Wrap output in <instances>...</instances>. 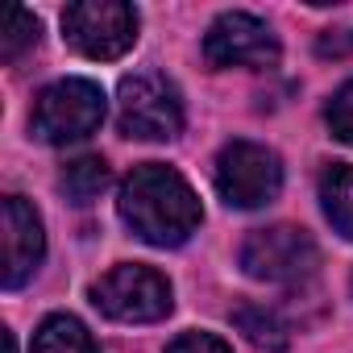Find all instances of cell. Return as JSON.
I'll use <instances>...</instances> for the list:
<instances>
[{"label": "cell", "mask_w": 353, "mask_h": 353, "mask_svg": "<svg viewBox=\"0 0 353 353\" xmlns=\"http://www.w3.org/2000/svg\"><path fill=\"white\" fill-rule=\"evenodd\" d=\"M117 212L145 245H162V250L183 245L204 221L192 183L162 162H141L125 174Z\"/></svg>", "instance_id": "obj_1"}, {"label": "cell", "mask_w": 353, "mask_h": 353, "mask_svg": "<svg viewBox=\"0 0 353 353\" xmlns=\"http://www.w3.org/2000/svg\"><path fill=\"white\" fill-rule=\"evenodd\" d=\"M117 125L133 141H170L183 129V100L166 75H125L117 92Z\"/></svg>", "instance_id": "obj_2"}, {"label": "cell", "mask_w": 353, "mask_h": 353, "mask_svg": "<svg viewBox=\"0 0 353 353\" xmlns=\"http://www.w3.org/2000/svg\"><path fill=\"white\" fill-rule=\"evenodd\" d=\"M100 121H104V92L92 79H59L42 88L30 112V129L46 145L83 141L100 129Z\"/></svg>", "instance_id": "obj_3"}, {"label": "cell", "mask_w": 353, "mask_h": 353, "mask_svg": "<svg viewBox=\"0 0 353 353\" xmlns=\"http://www.w3.org/2000/svg\"><path fill=\"white\" fill-rule=\"evenodd\" d=\"M92 303L117 324H154L174 307L166 274L141 262H121L100 283H92Z\"/></svg>", "instance_id": "obj_4"}, {"label": "cell", "mask_w": 353, "mask_h": 353, "mask_svg": "<svg viewBox=\"0 0 353 353\" xmlns=\"http://www.w3.org/2000/svg\"><path fill=\"white\" fill-rule=\"evenodd\" d=\"M63 38L96 63H112L137 42V9L125 0H79L63 9Z\"/></svg>", "instance_id": "obj_5"}, {"label": "cell", "mask_w": 353, "mask_h": 353, "mask_svg": "<svg viewBox=\"0 0 353 353\" xmlns=\"http://www.w3.org/2000/svg\"><path fill=\"white\" fill-rule=\"evenodd\" d=\"M216 192L229 208H262L283 192V162L270 145L229 141L216 158Z\"/></svg>", "instance_id": "obj_6"}, {"label": "cell", "mask_w": 353, "mask_h": 353, "mask_svg": "<svg viewBox=\"0 0 353 353\" xmlns=\"http://www.w3.org/2000/svg\"><path fill=\"white\" fill-rule=\"evenodd\" d=\"M241 266L250 279H262V283H303L316 274L320 250H316L312 233H303L295 225H270V229H258L245 237Z\"/></svg>", "instance_id": "obj_7"}, {"label": "cell", "mask_w": 353, "mask_h": 353, "mask_svg": "<svg viewBox=\"0 0 353 353\" xmlns=\"http://www.w3.org/2000/svg\"><path fill=\"white\" fill-rule=\"evenodd\" d=\"M204 59L216 71H225V67L266 71L279 63V38L254 13H221L204 34Z\"/></svg>", "instance_id": "obj_8"}, {"label": "cell", "mask_w": 353, "mask_h": 353, "mask_svg": "<svg viewBox=\"0 0 353 353\" xmlns=\"http://www.w3.org/2000/svg\"><path fill=\"white\" fill-rule=\"evenodd\" d=\"M0 233H5V270H0V283L9 291H17L38 274V266L46 258L42 216L21 196H9L0 204Z\"/></svg>", "instance_id": "obj_9"}, {"label": "cell", "mask_w": 353, "mask_h": 353, "mask_svg": "<svg viewBox=\"0 0 353 353\" xmlns=\"http://www.w3.org/2000/svg\"><path fill=\"white\" fill-rule=\"evenodd\" d=\"M233 324L241 328V336L262 349V353H287V324L279 320V312H270L266 303H237L233 307Z\"/></svg>", "instance_id": "obj_10"}, {"label": "cell", "mask_w": 353, "mask_h": 353, "mask_svg": "<svg viewBox=\"0 0 353 353\" xmlns=\"http://www.w3.org/2000/svg\"><path fill=\"white\" fill-rule=\"evenodd\" d=\"M320 204H324V216L336 225V233L353 241V166L349 162H332L320 174Z\"/></svg>", "instance_id": "obj_11"}, {"label": "cell", "mask_w": 353, "mask_h": 353, "mask_svg": "<svg viewBox=\"0 0 353 353\" xmlns=\"http://www.w3.org/2000/svg\"><path fill=\"white\" fill-rule=\"evenodd\" d=\"M108 162L100 158V154H83V158H71L67 166H63V174H59V192L71 200V204H92V200H100V192L108 188Z\"/></svg>", "instance_id": "obj_12"}, {"label": "cell", "mask_w": 353, "mask_h": 353, "mask_svg": "<svg viewBox=\"0 0 353 353\" xmlns=\"http://www.w3.org/2000/svg\"><path fill=\"white\" fill-rule=\"evenodd\" d=\"M34 353H96L92 332L75 316H50L34 332Z\"/></svg>", "instance_id": "obj_13"}, {"label": "cell", "mask_w": 353, "mask_h": 353, "mask_svg": "<svg viewBox=\"0 0 353 353\" xmlns=\"http://www.w3.org/2000/svg\"><path fill=\"white\" fill-rule=\"evenodd\" d=\"M38 34H42V26H38V17L30 9H9V21H5V30H0V59L17 63L21 50L38 46Z\"/></svg>", "instance_id": "obj_14"}, {"label": "cell", "mask_w": 353, "mask_h": 353, "mask_svg": "<svg viewBox=\"0 0 353 353\" xmlns=\"http://www.w3.org/2000/svg\"><path fill=\"white\" fill-rule=\"evenodd\" d=\"M324 121H328L332 137H341L345 145H353V83L336 88V96H332L328 108H324Z\"/></svg>", "instance_id": "obj_15"}, {"label": "cell", "mask_w": 353, "mask_h": 353, "mask_svg": "<svg viewBox=\"0 0 353 353\" xmlns=\"http://www.w3.org/2000/svg\"><path fill=\"white\" fill-rule=\"evenodd\" d=\"M166 353H233V349L212 332H183L166 345Z\"/></svg>", "instance_id": "obj_16"}, {"label": "cell", "mask_w": 353, "mask_h": 353, "mask_svg": "<svg viewBox=\"0 0 353 353\" xmlns=\"http://www.w3.org/2000/svg\"><path fill=\"white\" fill-rule=\"evenodd\" d=\"M349 50H353V30H324L316 38V54L324 59H345Z\"/></svg>", "instance_id": "obj_17"}, {"label": "cell", "mask_w": 353, "mask_h": 353, "mask_svg": "<svg viewBox=\"0 0 353 353\" xmlns=\"http://www.w3.org/2000/svg\"><path fill=\"white\" fill-rule=\"evenodd\" d=\"M5 353H17V345H13V332H5Z\"/></svg>", "instance_id": "obj_18"}]
</instances>
